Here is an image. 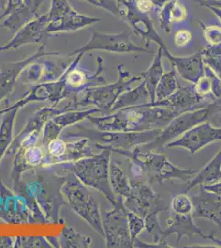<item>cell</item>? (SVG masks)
<instances>
[{"label": "cell", "mask_w": 221, "mask_h": 248, "mask_svg": "<svg viewBox=\"0 0 221 248\" xmlns=\"http://www.w3.org/2000/svg\"><path fill=\"white\" fill-rule=\"evenodd\" d=\"M150 1L154 6V11L157 12L159 11L164 4L169 3L171 1H174V0H150Z\"/></svg>", "instance_id": "cell-46"}, {"label": "cell", "mask_w": 221, "mask_h": 248, "mask_svg": "<svg viewBox=\"0 0 221 248\" xmlns=\"http://www.w3.org/2000/svg\"><path fill=\"white\" fill-rule=\"evenodd\" d=\"M78 132L64 134V139L85 138L95 144L97 148L107 147L118 149L132 150L154 141L162 129L148 130L143 132H106L91 129L77 125Z\"/></svg>", "instance_id": "cell-4"}, {"label": "cell", "mask_w": 221, "mask_h": 248, "mask_svg": "<svg viewBox=\"0 0 221 248\" xmlns=\"http://www.w3.org/2000/svg\"><path fill=\"white\" fill-rule=\"evenodd\" d=\"M133 248H173L174 247H172V246L168 245V243H166V242H163V243H146V242H142V241H140V240L135 239L134 242H133Z\"/></svg>", "instance_id": "cell-42"}, {"label": "cell", "mask_w": 221, "mask_h": 248, "mask_svg": "<svg viewBox=\"0 0 221 248\" xmlns=\"http://www.w3.org/2000/svg\"><path fill=\"white\" fill-rule=\"evenodd\" d=\"M31 1V0H24V2H25L26 3H29Z\"/></svg>", "instance_id": "cell-50"}, {"label": "cell", "mask_w": 221, "mask_h": 248, "mask_svg": "<svg viewBox=\"0 0 221 248\" xmlns=\"http://www.w3.org/2000/svg\"><path fill=\"white\" fill-rule=\"evenodd\" d=\"M83 56V54H77L74 61L63 72L69 95L71 93L78 94L88 88L106 84L103 58L97 57V70L95 72H88L77 68Z\"/></svg>", "instance_id": "cell-12"}, {"label": "cell", "mask_w": 221, "mask_h": 248, "mask_svg": "<svg viewBox=\"0 0 221 248\" xmlns=\"http://www.w3.org/2000/svg\"><path fill=\"white\" fill-rule=\"evenodd\" d=\"M199 5L205 8H207L209 6L216 7L221 9V0H194Z\"/></svg>", "instance_id": "cell-45"}, {"label": "cell", "mask_w": 221, "mask_h": 248, "mask_svg": "<svg viewBox=\"0 0 221 248\" xmlns=\"http://www.w3.org/2000/svg\"><path fill=\"white\" fill-rule=\"evenodd\" d=\"M221 179V147L218 153L209 163L206 164L200 171L196 173L189 182L186 193L196 188V186L214 183Z\"/></svg>", "instance_id": "cell-26"}, {"label": "cell", "mask_w": 221, "mask_h": 248, "mask_svg": "<svg viewBox=\"0 0 221 248\" xmlns=\"http://www.w3.org/2000/svg\"><path fill=\"white\" fill-rule=\"evenodd\" d=\"M101 110L98 108L92 107L91 108H81V109L69 110L63 113L54 116L45 124L43 129L42 143L47 145L49 142L59 138L62 131L74 124H78L87 119L88 117L93 113H100Z\"/></svg>", "instance_id": "cell-19"}, {"label": "cell", "mask_w": 221, "mask_h": 248, "mask_svg": "<svg viewBox=\"0 0 221 248\" xmlns=\"http://www.w3.org/2000/svg\"><path fill=\"white\" fill-rule=\"evenodd\" d=\"M45 44L41 45L35 53L25 59L16 62L6 63L0 70V103L9 96L14 90L18 77L22 75L26 68L32 62L44 57L60 56V52H47L45 51Z\"/></svg>", "instance_id": "cell-16"}, {"label": "cell", "mask_w": 221, "mask_h": 248, "mask_svg": "<svg viewBox=\"0 0 221 248\" xmlns=\"http://www.w3.org/2000/svg\"><path fill=\"white\" fill-rule=\"evenodd\" d=\"M47 24L46 15L38 16L37 18L32 20L30 23H27L17 32H15L14 37L9 43L0 46V53L3 51L15 50L27 44H45L48 37L52 36L47 32Z\"/></svg>", "instance_id": "cell-17"}, {"label": "cell", "mask_w": 221, "mask_h": 248, "mask_svg": "<svg viewBox=\"0 0 221 248\" xmlns=\"http://www.w3.org/2000/svg\"><path fill=\"white\" fill-rule=\"evenodd\" d=\"M18 110L17 108H7L0 111V115H3L0 124V161L5 153H8V150L13 141L14 122Z\"/></svg>", "instance_id": "cell-29"}, {"label": "cell", "mask_w": 221, "mask_h": 248, "mask_svg": "<svg viewBox=\"0 0 221 248\" xmlns=\"http://www.w3.org/2000/svg\"><path fill=\"white\" fill-rule=\"evenodd\" d=\"M199 25L202 28L203 36L208 45H221V27L215 24H205L202 22H199Z\"/></svg>", "instance_id": "cell-37"}, {"label": "cell", "mask_w": 221, "mask_h": 248, "mask_svg": "<svg viewBox=\"0 0 221 248\" xmlns=\"http://www.w3.org/2000/svg\"><path fill=\"white\" fill-rule=\"evenodd\" d=\"M196 173L197 171L192 169L177 167L162 153L153 151L151 157L146 166L145 179L148 184L160 185L172 179L189 182Z\"/></svg>", "instance_id": "cell-14"}, {"label": "cell", "mask_w": 221, "mask_h": 248, "mask_svg": "<svg viewBox=\"0 0 221 248\" xmlns=\"http://www.w3.org/2000/svg\"><path fill=\"white\" fill-rule=\"evenodd\" d=\"M201 51L204 65L212 70L221 79V44L208 45Z\"/></svg>", "instance_id": "cell-34"}, {"label": "cell", "mask_w": 221, "mask_h": 248, "mask_svg": "<svg viewBox=\"0 0 221 248\" xmlns=\"http://www.w3.org/2000/svg\"><path fill=\"white\" fill-rule=\"evenodd\" d=\"M26 75L25 83H45V82L52 81L56 79L59 70L51 62H45L38 63L36 62H32L25 69ZM63 73V72H62Z\"/></svg>", "instance_id": "cell-28"}, {"label": "cell", "mask_w": 221, "mask_h": 248, "mask_svg": "<svg viewBox=\"0 0 221 248\" xmlns=\"http://www.w3.org/2000/svg\"><path fill=\"white\" fill-rule=\"evenodd\" d=\"M110 184L117 197L126 199L129 196L132 189L131 181L117 161H111L110 164Z\"/></svg>", "instance_id": "cell-31"}, {"label": "cell", "mask_w": 221, "mask_h": 248, "mask_svg": "<svg viewBox=\"0 0 221 248\" xmlns=\"http://www.w3.org/2000/svg\"><path fill=\"white\" fill-rule=\"evenodd\" d=\"M180 87L177 77V71L174 67L172 70L164 72L155 89V100L161 101L172 95Z\"/></svg>", "instance_id": "cell-32"}, {"label": "cell", "mask_w": 221, "mask_h": 248, "mask_svg": "<svg viewBox=\"0 0 221 248\" xmlns=\"http://www.w3.org/2000/svg\"><path fill=\"white\" fill-rule=\"evenodd\" d=\"M221 113V99H215L209 104L196 109L189 110L181 113L162 128L160 135L149 143L141 146L146 151L162 153L167 144L179 138L188 130L209 119L217 113Z\"/></svg>", "instance_id": "cell-3"}, {"label": "cell", "mask_w": 221, "mask_h": 248, "mask_svg": "<svg viewBox=\"0 0 221 248\" xmlns=\"http://www.w3.org/2000/svg\"><path fill=\"white\" fill-rule=\"evenodd\" d=\"M132 189L129 196L124 199L126 209L134 212L142 217L151 212L161 213L168 208L162 198L152 189L146 181H131Z\"/></svg>", "instance_id": "cell-13"}, {"label": "cell", "mask_w": 221, "mask_h": 248, "mask_svg": "<svg viewBox=\"0 0 221 248\" xmlns=\"http://www.w3.org/2000/svg\"><path fill=\"white\" fill-rule=\"evenodd\" d=\"M167 229L164 230L165 238L170 235H176L177 245L179 244L184 237L189 238L197 235L202 237L203 239L212 240L214 235H206L202 231V229L196 226L194 222V217L192 215H177L174 212L169 214L166 219Z\"/></svg>", "instance_id": "cell-22"}, {"label": "cell", "mask_w": 221, "mask_h": 248, "mask_svg": "<svg viewBox=\"0 0 221 248\" xmlns=\"http://www.w3.org/2000/svg\"><path fill=\"white\" fill-rule=\"evenodd\" d=\"M151 102V97L146 87V83L141 80V83L138 86L132 88L120 95L112 108L111 112H115L124 108L137 107Z\"/></svg>", "instance_id": "cell-27"}, {"label": "cell", "mask_w": 221, "mask_h": 248, "mask_svg": "<svg viewBox=\"0 0 221 248\" xmlns=\"http://www.w3.org/2000/svg\"><path fill=\"white\" fill-rule=\"evenodd\" d=\"M16 248H51V243L42 237H17L14 243Z\"/></svg>", "instance_id": "cell-38"}, {"label": "cell", "mask_w": 221, "mask_h": 248, "mask_svg": "<svg viewBox=\"0 0 221 248\" xmlns=\"http://www.w3.org/2000/svg\"><path fill=\"white\" fill-rule=\"evenodd\" d=\"M126 215H127L130 235H131V238H132V243H133L134 240L137 239L138 237L146 229V223H145L144 217L135 214L134 212L127 209Z\"/></svg>", "instance_id": "cell-36"}, {"label": "cell", "mask_w": 221, "mask_h": 248, "mask_svg": "<svg viewBox=\"0 0 221 248\" xmlns=\"http://www.w3.org/2000/svg\"><path fill=\"white\" fill-rule=\"evenodd\" d=\"M204 74L209 78L211 86V95L216 99H221V79L210 68L205 65Z\"/></svg>", "instance_id": "cell-40"}, {"label": "cell", "mask_w": 221, "mask_h": 248, "mask_svg": "<svg viewBox=\"0 0 221 248\" xmlns=\"http://www.w3.org/2000/svg\"><path fill=\"white\" fill-rule=\"evenodd\" d=\"M210 98L202 97L196 93L193 85L180 86L172 95L161 101L148 103V106H161L175 110L179 113H184L189 110L196 109L202 107L207 103ZM214 99V98H212Z\"/></svg>", "instance_id": "cell-20"}, {"label": "cell", "mask_w": 221, "mask_h": 248, "mask_svg": "<svg viewBox=\"0 0 221 248\" xmlns=\"http://www.w3.org/2000/svg\"><path fill=\"white\" fill-rule=\"evenodd\" d=\"M162 50L163 49L162 47L159 46L157 53L154 54V60L151 65H149V67L146 71L140 73L142 77V80L146 83V87L149 92L152 102L155 100V89L162 75L164 74V69L162 66V57H163Z\"/></svg>", "instance_id": "cell-30"}, {"label": "cell", "mask_w": 221, "mask_h": 248, "mask_svg": "<svg viewBox=\"0 0 221 248\" xmlns=\"http://www.w3.org/2000/svg\"><path fill=\"white\" fill-rule=\"evenodd\" d=\"M194 204L195 218H204L221 227V198L200 188L196 195L191 196Z\"/></svg>", "instance_id": "cell-23"}, {"label": "cell", "mask_w": 221, "mask_h": 248, "mask_svg": "<svg viewBox=\"0 0 221 248\" xmlns=\"http://www.w3.org/2000/svg\"><path fill=\"white\" fill-rule=\"evenodd\" d=\"M58 245L63 248H90L92 247V237L76 231L70 227L63 229Z\"/></svg>", "instance_id": "cell-33"}, {"label": "cell", "mask_w": 221, "mask_h": 248, "mask_svg": "<svg viewBox=\"0 0 221 248\" xmlns=\"http://www.w3.org/2000/svg\"><path fill=\"white\" fill-rule=\"evenodd\" d=\"M126 213L124 199H121L111 210L102 214L104 239L107 248H133Z\"/></svg>", "instance_id": "cell-10"}, {"label": "cell", "mask_w": 221, "mask_h": 248, "mask_svg": "<svg viewBox=\"0 0 221 248\" xmlns=\"http://www.w3.org/2000/svg\"><path fill=\"white\" fill-rule=\"evenodd\" d=\"M74 109L77 108L74 106L72 102L62 108H56L54 105L51 107L42 108L28 120L23 130L14 139L8 150V154L14 155L20 150L34 146L42 130L44 129L45 124L51 118L65 111Z\"/></svg>", "instance_id": "cell-11"}, {"label": "cell", "mask_w": 221, "mask_h": 248, "mask_svg": "<svg viewBox=\"0 0 221 248\" xmlns=\"http://www.w3.org/2000/svg\"><path fill=\"white\" fill-rule=\"evenodd\" d=\"M92 35L89 41L77 51L70 54L71 56H76L77 54L84 55L92 51H102L110 53H147L153 54L148 47L144 46H139L133 43L130 39L131 31L128 30L118 34H107L100 31H91Z\"/></svg>", "instance_id": "cell-8"}, {"label": "cell", "mask_w": 221, "mask_h": 248, "mask_svg": "<svg viewBox=\"0 0 221 248\" xmlns=\"http://www.w3.org/2000/svg\"><path fill=\"white\" fill-rule=\"evenodd\" d=\"M45 0H31L29 3H24L8 15L2 23V27L15 33L27 23L38 17L37 11Z\"/></svg>", "instance_id": "cell-24"}, {"label": "cell", "mask_w": 221, "mask_h": 248, "mask_svg": "<svg viewBox=\"0 0 221 248\" xmlns=\"http://www.w3.org/2000/svg\"><path fill=\"white\" fill-rule=\"evenodd\" d=\"M111 156V151L101 149V153L89 157L56 166H60L62 169L71 171L84 186L98 190L112 206H114L122 198L117 197L114 195L110 184Z\"/></svg>", "instance_id": "cell-2"}, {"label": "cell", "mask_w": 221, "mask_h": 248, "mask_svg": "<svg viewBox=\"0 0 221 248\" xmlns=\"http://www.w3.org/2000/svg\"><path fill=\"white\" fill-rule=\"evenodd\" d=\"M25 3L24 0H8V4H7V8L5 10L3 11V15H1V17L5 18L8 15H10L12 12L15 10V9L18 8L19 6L22 5L23 3Z\"/></svg>", "instance_id": "cell-44"}, {"label": "cell", "mask_w": 221, "mask_h": 248, "mask_svg": "<svg viewBox=\"0 0 221 248\" xmlns=\"http://www.w3.org/2000/svg\"><path fill=\"white\" fill-rule=\"evenodd\" d=\"M68 94L66 86H65V77L62 73L59 79L54 81L41 83L34 86L23 98L14 104L9 108L23 107L24 105L32 103V102L51 101L54 106L59 104L63 99L67 98Z\"/></svg>", "instance_id": "cell-18"}, {"label": "cell", "mask_w": 221, "mask_h": 248, "mask_svg": "<svg viewBox=\"0 0 221 248\" xmlns=\"http://www.w3.org/2000/svg\"><path fill=\"white\" fill-rule=\"evenodd\" d=\"M160 29L168 34L170 32V26L174 23H182L187 19L188 10L180 0H174L166 3L157 11Z\"/></svg>", "instance_id": "cell-25"}, {"label": "cell", "mask_w": 221, "mask_h": 248, "mask_svg": "<svg viewBox=\"0 0 221 248\" xmlns=\"http://www.w3.org/2000/svg\"><path fill=\"white\" fill-rule=\"evenodd\" d=\"M8 4V0H0V10H5Z\"/></svg>", "instance_id": "cell-49"}, {"label": "cell", "mask_w": 221, "mask_h": 248, "mask_svg": "<svg viewBox=\"0 0 221 248\" xmlns=\"http://www.w3.org/2000/svg\"><path fill=\"white\" fill-rule=\"evenodd\" d=\"M181 113L168 108L144 105L120 108L102 117L90 115L87 119L100 131L143 132L162 129Z\"/></svg>", "instance_id": "cell-1"}, {"label": "cell", "mask_w": 221, "mask_h": 248, "mask_svg": "<svg viewBox=\"0 0 221 248\" xmlns=\"http://www.w3.org/2000/svg\"><path fill=\"white\" fill-rule=\"evenodd\" d=\"M61 193L66 203L76 215L91 226L104 239L102 213L94 197L87 186L77 180H65L61 186Z\"/></svg>", "instance_id": "cell-6"}, {"label": "cell", "mask_w": 221, "mask_h": 248, "mask_svg": "<svg viewBox=\"0 0 221 248\" xmlns=\"http://www.w3.org/2000/svg\"><path fill=\"white\" fill-rule=\"evenodd\" d=\"M171 211L177 215H192L194 204L192 199L185 192L174 195L170 202Z\"/></svg>", "instance_id": "cell-35"}, {"label": "cell", "mask_w": 221, "mask_h": 248, "mask_svg": "<svg viewBox=\"0 0 221 248\" xmlns=\"http://www.w3.org/2000/svg\"><path fill=\"white\" fill-rule=\"evenodd\" d=\"M91 5L104 9L109 12L116 17H120V12L118 9L117 0H83Z\"/></svg>", "instance_id": "cell-39"}, {"label": "cell", "mask_w": 221, "mask_h": 248, "mask_svg": "<svg viewBox=\"0 0 221 248\" xmlns=\"http://www.w3.org/2000/svg\"><path fill=\"white\" fill-rule=\"evenodd\" d=\"M192 38V36L190 31L186 29H180L178 31H175L174 33V44L178 47H183L190 43Z\"/></svg>", "instance_id": "cell-41"}, {"label": "cell", "mask_w": 221, "mask_h": 248, "mask_svg": "<svg viewBox=\"0 0 221 248\" xmlns=\"http://www.w3.org/2000/svg\"><path fill=\"white\" fill-rule=\"evenodd\" d=\"M206 9H210V11L212 12L214 15H216V17L218 18L219 21L221 23V9L216 8V7H211L209 6Z\"/></svg>", "instance_id": "cell-48"}, {"label": "cell", "mask_w": 221, "mask_h": 248, "mask_svg": "<svg viewBox=\"0 0 221 248\" xmlns=\"http://www.w3.org/2000/svg\"><path fill=\"white\" fill-rule=\"evenodd\" d=\"M13 246V241L10 237H0V248H9Z\"/></svg>", "instance_id": "cell-47"}, {"label": "cell", "mask_w": 221, "mask_h": 248, "mask_svg": "<svg viewBox=\"0 0 221 248\" xmlns=\"http://www.w3.org/2000/svg\"><path fill=\"white\" fill-rule=\"evenodd\" d=\"M120 17L129 26L133 33L145 40V46L155 43L164 51L168 48L157 32L154 23L148 13L138 9L135 0H117Z\"/></svg>", "instance_id": "cell-9"}, {"label": "cell", "mask_w": 221, "mask_h": 248, "mask_svg": "<svg viewBox=\"0 0 221 248\" xmlns=\"http://www.w3.org/2000/svg\"><path fill=\"white\" fill-rule=\"evenodd\" d=\"M118 79L117 81L109 85H103L88 88L84 91V96L79 101L74 100L73 105L78 109L93 105L103 111H110L118 98L124 92L132 89V85L136 82L142 80L140 74L132 76L126 71L123 65H118Z\"/></svg>", "instance_id": "cell-5"}, {"label": "cell", "mask_w": 221, "mask_h": 248, "mask_svg": "<svg viewBox=\"0 0 221 248\" xmlns=\"http://www.w3.org/2000/svg\"><path fill=\"white\" fill-rule=\"evenodd\" d=\"M221 140V127L203 122L166 145V148H182L195 155L210 144Z\"/></svg>", "instance_id": "cell-15"}, {"label": "cell", "mask_w": 221, "mask_h": 248, "mask_svg": "<svg viewBox=\"0 0 221 248\" xmlns=\"http://www.w3.org/2000/svg\"><path fill=\"white\" fill-rule=\"evenodd\" d=\"M201 188L204 189L205 191L221 198V181H216L214 183L201 186Z\"/></svg>", "instance_id": "cell-43"}, {"label": "cell", "mask_w": 221, "mask_h": 248, "mask_svg": "<svg viewBox=\"0 0 221 248\" xmlns=\"http://www.w3.org/2000/svg\"><path fill=\"white\" fill-rule=\"evenodd\" d=\"M48 33L53 34L76 31L100 22L98 17H89L76 11L68 0H51L47 12Z\"/></svg>", "instance_id": "cell-7"}, {"label": "cell", "mask_w": 221, "mask_h": 248, "mask_svg": "<svg viewBox=\"0 0 221 248\" xmlns=\"http://www.w3.org/2000/svg\"><path fill=\"white\" fill-rule=\"evenodd\" d=\"M1 20H3V17H1V16H0V21H1Z\"/></svg>", "instance_id": "cell-51"}, {"label": "cell", "mask_w": 221, "mask_h": 248, "mask_svg": "<svg viewBox=\"0 0 221 248\" xmlns=\"http://www.w3.org/2000/svg\"><path fill=\"white\" fill-rule=\"evenodd\" d=\"M162 55L168 58L180 77L192 85L196 84L203 77L205 65L202 61V51L188 57H176L166 49L162 51Z\"/></svg>", "instance_id": "cell-21"}]
</instances>
